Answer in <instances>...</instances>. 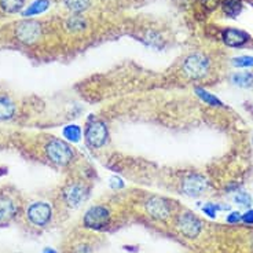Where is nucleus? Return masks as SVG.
I'll return each mask as SVG.
<instances>
[{"instance_id":"8","label":"nucleus","mask_w":253,"mask_h":253,"mask_svg":"<svg viewBox=\"0 0 253 253\" xmlns=\"http://www.w3.org/2000/svg\"><path fill=\"white\" fill-rule=\"evenodd\" d=\"M146 211L156 220H165L171 215V204L163 197H152L146 203Z\"/></svg>"},{"instance_id":"23","label":"nucleus","mask_w":253,"mask_h":253,"mask_svg":"<svg viewBox=\"0 0 253 253\" xmlns=\"http://www.w3.org/2000/svg\"><path fill=\"white\" fill-rule=\"evenodd\" d=\"M235 203L241 205V207H248V205H251V197L247 193H238L237 196H235Z\"/></svg>"},{"instance_id":"20","label":"nucleus","mask_w":253,"mask_h":253,"mask_svg":"<svg viewBox=\"0 0 253 253\" xmlns=\"http://www.w3.org/2000/svg\"><path fill=\"white\" fill-rule=\"evenodd\" d=\"M63 136L72 142H79L82 138V129L79 126H68L63 129Z\"/></svg>"},{"instance_id":"3","label":"nucleus","mask_w":253,"mask_h":253,"mask_svg":"<svg viewBox=\"0 0 253 253\" xmlns=\"http://www.w3.org/2000/svg\"><path fill=\"white\" fill-rule=\"evenodd\" d=\"M108 126L103 121L94 120L89 123L85 129V140L92 149H99L108 142Z\"/></svg>"},{"instance_id":"24","label":"nucleus","mask_w":253,"mask_h":253,"mask_svg":"<svg viewBox=\"0 0 253 253\" xmlns=\"http://www.w3.org/2000/svg\"><path fill=\"white\" fill-rule=\"evenodd\" d=\"M221 0H201L203 6L207 8V10H213L216 7L220 4Z\"/></svg>"},{"instance_id":"18","label":"nucleus","mask_w":253,"mask_h":253,"mask_svg":"<svg viewBox=\"0 0 253 253\" xmlns=\"http://www.w3.org/2000/svg\"><path fill=\"white\" fill-rule=\"evenodd\" d=\"M25 0H0V6L6 13L14 14L18 13L19 10L24 7Z\"/></svg>"},{"instance_id":"16","label":"nucleus","mask_w":253,"mask_h":253,"mask_svg":"<svg viewBox=\"0 0 253 253\" xmlns=\"http://www.w3.org/2000/svg\"><path fill=\"white\" fill-rule=\"evenodd\" d=\"M50 6V1L48 0H36L33 1L31 6L26 8L24 11V15L25 17H31V15H38V14L43 13Z\"/></svg>"},{"instance_id":"4","label":"nucleus","mask_w":253,"mask_h":253,"mask_svg":"<svg viewBox=\"0 0 253 253\" xmlns=\"http://www.w3.org/2000/svg\"><path fill=\"white\" fill-rule=\"evenodd\" d=\"M110 223V212L105 207H92L84 215V226L91 230H102Z\"/></svg>"},{"instance_id":"17","label":"nucleus","mask_w":253,"mask_h":253,"mask_svg":"<svg viewBox=\"0 0 253 253\" xmlns=\"http://www.w3.org/2000/svg\"><path fill=\"white\" fill-rule=\"evenodd\" d=\"M66 7L73 13H83L91 4V0H63Z\"/></svg>"},{"instance_id":"29","label":"nucleus","mask_w":253,"mask_h":253,"mask_svg":"<svg viewBox=\"0 0 253 253\" xmlns=\"http://www.w3.org/2000/svg\"><path fill=\"white\" fill-rule=\"evenodd\" d=\"M110 186L113 187V189H121L124 183L121 182L119 177H112V182H110Z\"/></svg>"},{"instance_id":"11","label":"nucleus","mask_w":253,"mask_h":253,"mask_svg":"<svg viewBox=\"0 0 253 253\" xmlns=\"http://www.w3.org/2000/svg\"><path fill=\"white\" fill-rule=\"evenodd\" d=\"M18 212V205L13 198L7 196H0V223H6L15 217Z\"/></svg>"},{"instance_id":"28","label":"nucleus","mask_w":253,"mask_h":253,"mask_svg":"<svg viewBox=\"0 0 253 253\" xmlns=\"http://www.w3.org/2000/svg\"><path fill=\"white\" fill-rule=\"evenodd\" d=\"M241 219H242V216H241L238 212H233V213L227 217V221L228 223H237V221H240Z\"/></svg>"},{"instance_id":"30","label":"nucleus","mask_w":253,"mask_h":253,"mask_svg":"<svg viewBox=\"0 0 253 253\" xmlns=\"http://www.w3.org/2000/svg\"><path fill=\"white\" fill-rule=\"evenodd\" d=\"M44 253H57L55 251H52V249H45Z\"/></svg>"},{"instance_id":"13","label":"nucleus","mask_w":253,"mask_h":253,"mask_svg":"<svg viewBox=\"0 0 253 253\" xmlns=\"http://www.w3.org/2000/svg\"><path fill=\"white\" fill-rule=\"evenodd\" d=\"M220 4L224 14L228 15V17H231V18L237 17L241 13V10H242L241 0H221Z\"/></svg>"},{"instance_id":"21","label":"nucleus","mask_w":253,"mask_h":253,"mask_svg":"<svg viewBox=\"0 0 253 253\" xmlns=\"http://www.w3.org/2000/svg\"><path fill=\"white\" fill-rule=\"evenodd\" d=\"M68 28H70L72 31H82L85 28V21L82 17H72L68 19Z\"/></svg>"},{"instance_id":"19","label":"nucleus","mask_w":253,"mask_h":253,"mask_svg":"<svg viewBox=\"0 0 253 253\" xmlns=\"http://www.w3.org/2000/svg\"><path fill=\"white\" fill-rule=\"evenodd\" d=\"M196 94L203 99L205 103H208L211 106H221V102L216 98L215 95L209 94L208 91H205L204 88H200V87H197L196 88Z\"/></svg>"},{"instance_id":"1","label":"nucleus","mask_w":253,"mask_h":253,"mask_svg":"<svg viewBox=\"0 0 253 253\" xmlns=\"http://www.w3.org/2000/svg\"><path fill=\"white\" fill-rule=\"evenodd\" d=\"M45 154L50 158L51 163L57 165L69 164L75 156L72 147L59 139H52L45 145Z\"/></svg>"},{"instance_id":"25","label":"nucleus","mask_w":253,"mask_h":253,"mask_svg":"<svg viewBox=\"0 0 253 253\" xmlns=\"http://www.w3.org/2000/svg\"><path fill=\"white\" fill-rule=\"evenodd\" d=\"M216 207L215 205H212V204H208V205H205L203 208V211L209 216V217H215L216 216Z\"/></svg>"},{"instance_id":"14","label":"nucleus","mask_w":253,"mask_h":253,"mask_svg":"<svg viewBox=\"0 0 253 253\" xmlns=\"http://www.w3.org/2000/svg\"><path fill=\"white\" fill-rule=\"evenodd\" d=\"M15 113V106L8 98L0 96V120H10Z\"/></svg>"},{"instance_id":"27","label":"nucleus","mask_w":253,"mask_h":253,"mask_svg":"<svg viewBox=\"0 0 253 253\" xmlns=\"http://www.w3.org/2000/svg\"><path fill=\"white\" fill-rule=\"evenodd\" d=\"M242 220L248 223V224H253V209L252 211H248L245 215H242Z\"/></svg>"},{"instance_id":"6","label":"nucleus","mask_w":253,"mask_h":253,"mask_svg":"<svg viewBox=\"0 0 253 253\" xmlns=\"http://www.w3.org/2000/svg\"><path fill=\"white\" fill-rule=\"evenodd\" d=\"M40 35H42L40 24L36 21H32V19L19 22L15 28V36L24 44H32V43L38 42Z\"/></svg>"},{"instance_id":"10","label":"nucleus","mask_w":253,"mask_h":253,"mask_svg":"<svg viewBox=\"0 0 253 253\" xmlns=\"http://www.w3.org/2000/svg\"><path fill=\"white\" fill-rule=\"evenodd\" d=\"M207 187H208V182L205 180V177L201 176V175H197V173L184 177L183 183H182L183 193L190 197L201 196L207 190Z\"/></svg>"},{"instance_id":"7","label":"nucleus","mask_w":253,"mask_h":253,"mask_svg":"<svg viewBox=\"0 0 253 253\" xmlns=\"http://www.w3.org/2000/svg\"><path fill=\"white\" fill-rule=\"evenodd\" d=\"M26 216L32 224L38 227H44L52 217V209L47 203H33L26 211Z\"/></svg>"},{"instance_id":"12","label":"nucleus","mask_w":253,"mask_h":253,"mask_svg":"<svg viewBox=\"0 0 253 253\" xmlns=\"http://www.w3.org/2000/svg\"><path fill=\"white\" fill-rule=\"evenodd\" d=\"M249 35L247 32L240 31V29H233V28H228L226 31L223 32V42L230 47H240L244 45L249 40Z\"/></svg>"},{"instance_id":"22","label":"nucleus","mask_w":253,"mask_h":253,"mask_svg":"<svg viewBox=\"0 0 253 253\" xmlns=\"http://www.w3.org/2000/svg\"><path fill=\"white\" fill-rule=\"evenodd\" d=\"M233 63H234L235 66H238V68H251V66H253V57H248V55L238 57L235 58Z\"/></svg>"},{"instance_id":"5","label":"nucleus","mask_w":253,"mask_h":253,"mask_svg":"<svg viewBox=\"0 0 253 253\" xmlns=\"http://www.w3.org/2000/svg\"><path fill=\"white\" fill-rule=\"evenodd\" d=\"M201 226L203 224L200 219L190 212H184L177 216L176 227L186 238H190V240L197 238L201 233Z\"/></svg>"},{"instance_id":"26","label":"nucleus","mask_w":253,"mask_h":253,"mask_svg":"<svg viewBox=\"0 0 253 253\" xmlns=\"http://www.w3.org/2000/svg\"><path fill=\"white\" fill-rule=\"evenodd\" d=\"M73 253H92V252H91V249H89L88 245L82 244V245H77V247L73 249Z\"/></svg>"},{"instance_id":"15","label":"nucleus","mask_w":253,"mask_h":253,"mask_svg":"<svg viewBox=\"0 0 253 253\" xmlns=\"http://www.w3.org/2000/svg\"><path fill=\"white\" fill-rule=\"evenodd\" d=\"M231 80L235 85L242 87V88H249L253 85V73L251 72H244V73H235L231 77Z\"/></svg>"},{"instance_id":"9","label":"nucleus","mask_w":253,"mask_h":253,"mask_svg":"<svg viewBox=\"0 0 253 253\" xmlns=\"http://www.w3.org/2000/svg\"><path fill=\"white\" fill-rule=\"evenodd\" d=\"M87 197H88V189L84 184H69L63 190V200L72 208H77L80 204L87 200Z\"/></svg>"},{"instance_id":"2","label":"nucleus","mask_w":253,"mask_h":253,"mask_svg":"<svg viewBox=\"0 0 253 253\" xmlns=\"http://www.w3.org/2000/svg\"><path fill=\"white\" fill-rule=\"evenodd\" d=\"M184 75L193 80H198L207 76L209 70V59L203 54H191L183 62Z\"/></svg>"}]
</instances>
